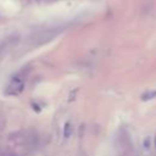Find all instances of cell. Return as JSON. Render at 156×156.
<instances>
[{"mask_svg":"<svg viewBox=\"0 0 156 156\" xmlns=\"http://www.w3.org/2000/svg\"><path fill=\"white\" fill-rule=\"evenodd\" d=\"M154 143H155V147H156V135H155V138H154Z\"/></svg>","mask_w":156,"mask_h":156,"instance_id":"cell-4","label":"cell"},{"mask_svg":"<svg viewBox=\"0 0 156 156\" xmlns=\"http://www.w3.org/2000/svg\"><path fill=\"white\" fill-rule=\"evenodd\" d=\"M23 88H24V83H23V80L16 78V79H13V80L6 87V89H5V94H6V95H18V94L22 93Z\"/></svg>","mask_w":156,"mask_h":156,"instance_id":"cell-1","label":"cell"},{"mask_svg":"<svg viewBox=\"0 0 156 156\" xmlns=\"http://www.w3.org/2000/svg\"><path fill=\"white\" fill-rule=\"evenodd\" d=\"M155 98H156V90L146 91L141 95V100H144V101H147V100H151V99H155Z\"/></svg>","mask_w":156,"mask_h":156,"instance_id":"cell-3","label":"cell"},{"mask_svg":"<svg viewBox=\"0 0 156 156\" xmlns=\"http://www.w3.org/2000/svg\"><path fill=\"white\" fill-rule=\"evenodd\" d=\"M72 133H73V128H72L71 123H69V122H66L65 126H63V136H65L66 139H68V138L72 135Z\"/></svg>","mask_w":156,"mask_h":156,"instance_id":"cell-2","label":"cell"}]
</instances>
